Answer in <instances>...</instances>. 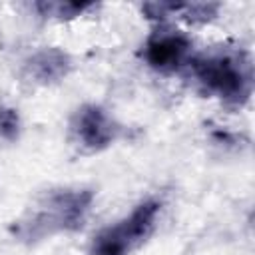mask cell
Segmentation results:
<instances>
[{"label":"cell","instance_id":"1","mask_svg":"<svg viewBox=\"0 0 255 255\" xmlns=\"http://www.w3.org/2000/svg\"><path fill=\"white\" fill-rule=\"evenodd\" d=\"M185 44L179 36H159L147 44V60L157 68L173 66L179 62Z\"/></svg>","mask_w":255,"mask_h":255},{"label":"cell","instance_id":"2","mask_svg":"<svg viewBox=\"0 0 255 255\" xmlns=\"http://www.w3.org/2000/svg\"><path fill=\"white\" fill-rule=\"evenodd\" d=\"M80 133L82 137L88 141V143H100L106 139V122L102 118L100 112L92 110V112H86L82 116V122H80Z\"/></svg>","mask_w":255,"mask_h":255}]
</instances>
